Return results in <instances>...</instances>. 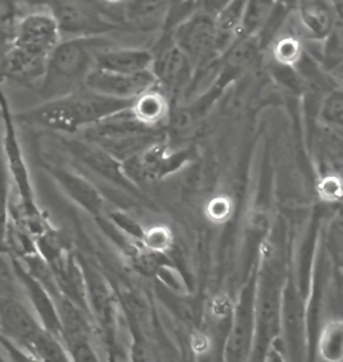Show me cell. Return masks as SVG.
Returning <instances> with one entry per match:
<instances>
[{
    "label": "cell",
    "mask_w": 343,
    "mask_h": 362,
    "mask_svg": "<svg viewBox=\"0 0 343 362\" xmlns=\"http://www.w3.org/2000/svg\"><path fill=\"white\" fill-rule=\"evenodd\" d=\"M11 180L8 175V169L6 165V158L1 146V129H0V246L3 247L6 226L8 220V211L11 203Z\"/></svg>",
    "instance_id": "obj_19"
},
{
    "label": "cell",
    "mask_w": 343,
    "mask_h": 362,
    "mask_svg": "<svg viewBox=\"0 0 343 362\" xmlns=\"http://www.w3.org/2000/svg\"><path fill=\"white\" fill-rule=\"evenodd\" d=\"M0 362H8L7 361V357H6V354L3 356V354H0Z\"/></svg>",
    "instance_id": "obj_24"
},
{
    "label": "cell",
    "mask_w": 343,
    "mask_h": 362,
    "mask_svg": "<svg viewBox=\"0 0 343 362\" xmlns=\"http://www.w3.org/2000/svg\"><path fill=\"white\" fill-rule=\"evenodd\" d=\"M105 37L61 39L46 62L39 79V95L49 101L69 95L85 86L98 52L112 45Z\"/></svg>",
    "instance_id": "obj_3"
},
{
    "label": "cell",
    "mask_w": 343,
    "mask_h": 362,
    "mask_svg": "<svg viewBox=\"0 0 343 362\" xmlns=\"http://www.w3.org/2000/svg\"><path fill=\"white\" fill-rule=\"evenodd\" d=\"M320 50V69L326 74H334L342 65V23L334 27L330 35L325 39Z\"/></svg>",
    "instance_id": "obj_18"
},
{
    "label": "cell",
    "mask_w": 343,
    "mask_h": 362,
    "mask_svg": "<svg viewBox=\"0 0 343 362\" xmlns=\"http://www.w3.org/2000/svg\"><path fill=\"white\" fill-rule=\"evenodd\" d=\"M95 69L118 74H141L151 71L152 52L140 47H106L95 57Z\"/></svg>",
    "instance_id": "obj_14"
},
{
    "label": "cell",
    "mask_w": 343,
    "mask_h": 362,
    "mask_svg": "<svg viewBox=\"0 0 343 362\" xmlns=\"http://www.w3.org/2000/svg\"><path fill=\"white\" fill-rule=\"evenodd\" d=\"M154 86L156 81L152 76V71L130 76L105 71L94 67L85 81V88H88L89 90L95 91L106 97L127 101H134L141 94L151 90Z\"/></svg>",
    "instance_id": "obj_9"
},
{
    "label": "cell",
    "mask_w": 343,
    "mask_h": 362,
    "mask_svg": "<svg viewBox=\"0 0 343 362\" xmlns=\"http://www.w3.org/2000/svg\"><path fill=\"white\" fill-rule=\"evenodd\" d=\"M43 10L57 23L61 37H105L124 27V22L107 11L98 0H19Z\"/></svg>",
    "instance_id": "obj_4"
},
{
    "label": "cell",
    "mask_w": 343,
    "mask_h": 362,
    "mask_svg": "<svg viewBox=\"0 0 343 362\" xmlns=\"http://www.w3.org/2000/svg\"><path fill=\"white\" fill-rule=\"evenodd\" d=\"M178 0H127L122 22L139 33H163L169 27Z\"/></svg>",
    "instance_id": "obj_13"
},
{
    "label": "cell",
    "mask_w": 343,
    "mask_h": 362,
    "mask_svg": "<svg viewBox=\"0 0 343 362\" xmlns=\"http://www.w3.org/2000/svg\"><path fill=\"white\" fill-rule=\"evenodd\" d=\"M13 22V21H11ZM10 22V25H11ZM10 25L6 27H0V82H3V76H1V62H3V55L6 52L7 46V39H8V31H10Z\"/></svg>",
    "instance_id": "obj_22"
},
{
    "label": "cell",
    "mask_w": 343,
    "mask_h": 362,
    "mask_svg": "<svg viewBox=\"0 0 343 362\" xmlns=\"http://www.w3.org/2000/svg\"><path fill=\"white\" fill-rule=\"evenodd\" d=\"M317 117L323 129L342 136L343 93L341 88H332L320 98Z\"/></svg>",
    "instance_id": "obj_16"
},
{
    "label": "cell",
    "mask_w": 343,
    "mask_h": 362,
    "mask_svg": "<svg viewBox=\"0 0 343 362\" xmlns=\"http://www.w3.org/2000/svg\"><path fill=\"white\" fill-rule=\"evenodd\" d=\"M134 101L117 100L82 88L69 95L42 101L21 113H13L16 124L38 127L61 134H76L107 117L132 107Z\"/></svg>",
    "instance_id": "obj_2"
},
{
    "label": "cell",
    "mask_w": 343,
    "mask_h": 362,
    "mask_svg": "<svg viewBox=\"0 0 343 362\" xmlns=\"http://www.w3.org/2000/svg\"><path fill=\"white\" fill-rule=\"evenodd\" d=\"M169 30L175 43L188 58L193 69V81L187 95L190 97L204 77L216 69L221 55L217 46L216 21L212 15L197 11L169 27Z\"/></svg>",
    "instance_id": "obj_7"
},
{
    "label": "cell",
    "mask_w": 343,
    "mask_h": 362,
    "mask_svg": "<svg viewBox=\"0 0 343 362\" xmlns=\"http://www.w3.org/2000/svg\"><path fill=\"white\" fill-rule=\"evenodd\" d=\"M0 350L6 354L8 362H40L25 350L13 345L7 338H3V341L0 342Z\"/></svg>",
    "instance_id": "obj_21"
},
{
    "label": "cell",
    "mask_w": 343,
    "mask_h": 362,
    "mask_svg": "<svg viewBox=\"0 0 343 362\" xmlns=\"http://www.w3.org/2000/svg\"><path fill=\"white\" fill-rule=\"evenodd\" d=\"M303 39L298 34L290 33L272 39V62L278 65L295 67L305 55Z\"/></svg>",
    "instance_id": "obj_17"
},
{
    "label": "cell",
    "mask_w": 343,
    "mask_h": 362,
    "mask_svg": "<svg viewBox=\"0 0 343 362\" xmlns=\"http://www.w3.org/2000/svg\"><path fill=\"white\" fill-rule=\"evenodd\" d=\"M82 132L88 143L100 146L120 163L130 160L166 136L165 130L152 129L141 124L130 107Z\"/></svg>",
    "instance_id": "obj_5"
},
{
    "label": "cell",
    "mask_w": 343,
    "mask_h": 362,
    "mask_svg": "<svg viewBox=\"0 0 343 362\" xmlns=\"http://www.w3.org/2000/svg\"><path fill=\"white\" fill-rule=\"evenodd\" d=\"M191 158L192 151L190 149L178 148L172 152L168 145V137H164L148 146L139 155L132 157L124 164L129 165V170L134 175L148 179H156L166 173L175 172Z\"/></svg>",
    "instance_id": "obj_11"
},
{
    "label": "cell",
    "mask_w": 343,
    "mask_h": 362,
    "mask_svg": "<svg viewBox=\"0 0 343 362\" xmlns=\"http://www.w3.org/2000/svg\"><path fill=\"white\" fill-rule=\"evenodd\" d=\"M141 124L152 129L165 130L172 105L157 86L145 91L134 100L130 107Z\"/></svg>",
    "instance_id": "obj_15"
},
{
    "label": "cell",
    "mask_w": 343,
    "mask_h": 362,
    "mask_svg": "<svg viewBox=\"0 0 343 362\" xmlns=\"http://www.w3.org/2000/svg\"><path fill=\"white\" fill-rule=\"evenodd\" d=\"M0 119H1V146L6 158V165L8 169L11 187L18 194V208L28 224L30 230L34 231L40 224L34 187L30 177L28 167L25 163L23 148L19 140L16 129V121L10 101L4 91L0 89Z\"/></svg>",
    "instance_id": "obj_6"
},
{
    "label": "cell",
    "mask_w": 343,
    "mask_h": 362,
    "mask_svg": "<svg viewBox=\"0 0 343 362\" xmlns=\"http://www.w3.org/2000/svg\"><path fill=\"white\" fill-rule=\"evenodd\" d=\"M18 287L11 257L0 246V300L18 297Z\"/></svg>",
    "instance_id": "obj_20"
},
{
    "label": "cell",
    "mask_w": 343,
    "mask_h": 362,
    "mask_svg": "<svg viewBox=\"0 0 343 362\" xmlns=\"http://www.w3.org/2000/svg\"><path fill=\"white\" fill-rule=\"evenodd\" d=\"M152 76L156 86L164 93L172 105L187 97L193 81V69L184 52L178 49L172 38L170 30L161 33L152 50Z\"/></svg>",
    "instance_id": "obj_8"
},
{
    "label": "cell",
    "mask_w": 343,
    "mask_h": 362,
    "mask_svg": "<svg viewBox=\"0 0 343 362\" xmlns=\"http://www.w3.org/2000/svg\"><path fill=\"white\" fill-rule=\"evenodd\" d=\"M3 338H4V337L1 336V333H0V342L3 341Z\"/></svg>",
    "instance_id": "obj_25"
},
{
    "label": "cell",
    "mask_w": 343,
    "mask_h": 362,
    "mask_svg": "<svg viewBox=\"0 0 343 362\" xmlns=\"http://www.w3.org/2000/svg\"><path fill=\"white\" fill-rule=\"evenodd\" d=\"M43 330L33 310L19 298L0 300V333L21 349H30Z\"/></svg>",
    "instance_id": "obj_10"
},
{
    "label": "cell",
    "mask_w": 343,
    "mask_h": 362,
    "mask_svg": "<svg viewBox=\"0 0 343 362\" xmlns=\"http://www.w3.org/2000/svg\"><path fill=\"white\" fill-rule=\"evenodd\" d=\"M11 260L18 286L23 290L25 297L28 298L27 300L30 302V309L38 318L39 324L42 325V327L46 332L61 339V321L54 298L51 297L50 293L25 270L23 263L19 259L11 257Z\"/></svg>",
    "instance_id": "obj_12"
},
{
    "label": "cell",
    "mask_w": 343,
    "mask_h": 362,
    "mask_svg": "<svg viewBox=\"0 0 343 362\" xmlns=\"http://www.w3.org/2000/svg\"><path fill=\"white\" fill-rule=\"evenodd\" d=\"M327 1L330 3L334 11L342 18V0H327Z\"/></svg>",
    "instance_id": "obj_23"
},
{
    "label": "cell",
    "mask_w": 343,
    "mask_h": 362,
    "mask_svg": "<svg viewBox=\"0 0 343 362\" xmlns=\"http://www.w3.org/2000/svg\"><path fill=\"white\" fill-rule=\"evenodd\" d=\"M61 39L57 23L43 10L13 18L1 62L3 81L40 79L51 52Z\"/></svg>",
    "instance_id": "obj_1"
}]
</instances>
